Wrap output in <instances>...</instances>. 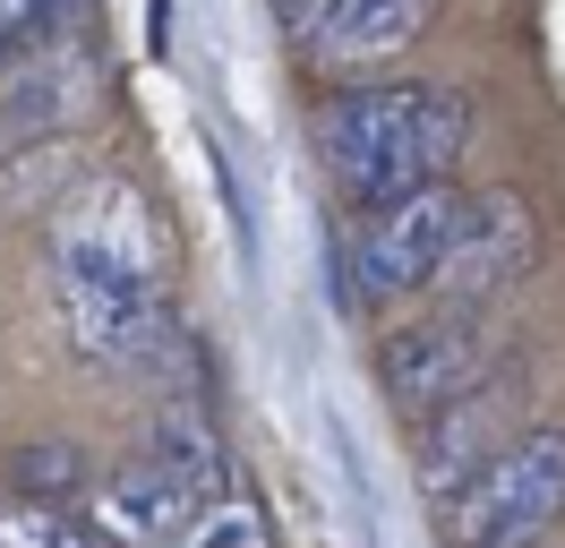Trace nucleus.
<instances>
[{"label":"nucleus","instance_id":"nucleus-1","mask_svg":"<svg viewBox=\"0 0 565 548\" xmlns=\"http://www.w3.org/2000/svg\"><path fill=\"white\" fill-rule=\"evenodd\" d=\"M43 292L77 360L111 377H146L172 360V232L129 171H86L52 232H43Z\"/></svg>","mask_w":565,"mask_h":548},{"label":"nucleus","instance_id":"nucleus-13","mask_svg":"<svg viewBox=\"0 0 565 548\" xmlns=\"http://www.w3.org/2000/svg\"><path fill=\"white\" fill-rule=\"evenodd\" d=\"M18 479H26V497H35V506H52V497H77V488H86V463L35 445V454H18Z\"/></svg>","mask_w":565,"mask_h":548},{"label":"nucleus","instance_id":"nucleus-4","mask_svg":"<svg viewBox=\"0 0 565 548\" xmlns=\"http://www.w3.org/2000/svg\"><path fill=\"white\" fill-rule=\"evenodd\" d=\"M497 326L489 308H428L412 326H394L377 342V386H386L394 411H412V420H437V411L471 403L480 386L497 377Z\"/></svg>","mask_w":565,"mask_h":548},{"label":"nucleus","instance_id":"nucleus-6","mask_svg":"<svg viewBox=\"0 0 565 548\" xmlns=\"http://www.w3.org/2000/svg\"><path fill=\"white\" fill-rule=\"evenodd\" d=\"M104 52L70 34V43H43L0 77V164L9 155H35V146H70L95 112H104Z\"/></svg>","mask_w":565,"mask_h":548},{"label":"nucleus","instance_id":"nucleus-3","mask_svg":"<svg viewBox=\"0 0 565 548\" xmlns=\"http://www.w3.org/2000/svg\"><path fill=\"white\" fill-rule=\"evenodd\" d=\"M557 514H565V429L540 420V429H514V445L462 497H446L437 523L455 548H540L557 531Z\"/></svg>","mask_w":565,"mask_h":548},{"label":"nucleus","instance_id":"nucleus-11","mask_svg":"<svg viewBox=\"0 0 565 548\" xmlns=\"http://www.w3.org/2000/svg\"><path fill=\"white\" fill-rule=\"evenodd\" d=\"M0 548H104V540L77 531V523H61V514L35 506V497H9V506H0Z\"/></svg>","mask_w":565,"mask_h":548},{"label":"nucleus","instance_id":"nucleus-10","mask_svg":"<svg viewBox=\"0 0 565 548\" xmlns=\"http://www.w3.org/2000/svg\"><path fill=\"white\" fill-rule=\"evenodd\" d=\"M77 180V137L70 146H35V155H9V171H0V214H35V205H52L61 214V198H70Z\"/></svg>","mask_w":565,"mask_h":548},{"label":"nucleus","instance_id":"nucleus-2","mask_svg":"<svg viewBox=\"0 0 565 548\" xmlns=\"http://www.w3.org/2000/svg\"><path fill=\"white\" fill-rule=\"evenodd\" d=\"M462 146H471V103L455 86H343L318 112V164L360 214L446 189Z\"/></svg>","mask_w":565,"mask_h":548},{"label":"nucleus","instance_id":"nucleus-12","mask_svg":"<svg viewBox=\"0 0 565 548\" xmlns=\"http://www.w3.org/2000/svg\"><path fill=\"white\" fill-rule=\"evenodd\" d=\"M180 548H266V531H257V514H248L241 497H223V506L198 514V531H189Z\"/></svg>","mask_w":565,"mask_h":548},{"label":"nucleus","instance_id":"nucleus-8","mask_svg":"<svg viewBox=\"0 0 565 548\" xmlns=\"http://www.w3.org/2000/svg\"><path fill=\"white\" fill-rule=\"evenodd\" d=\"M198 514H206V497L154 454H129L111 479L86 488V531L104 548H180L198 531Z\"/></svg>","mask_w":565,"mask_h":548},{"label":"nucleus","instance_id":"nucleus-5","mask_svg":"<svg viewBox=\"0 0 565 548\" xmlns=\"http://www.w3.org/2000/svg\"><path fill=\"white\" fill-rule=\"evenodd\" d=\"M462 223H471V198L455 180L446 189H420V198H394V205H369L352 223V292L360 301H394V292H437V274L455 257Z\"/></svg>","mask_w":565,"mask_h":548},{"label":"nucleus","instance_id":"nucleus-7","mask_svg":"<svg viewBox=\"0 0 565 548\" xmlns=\"http://www.w3.org/2000/svg\"><path fill=\"white\" fill-rule=\"evenodd\" d=\"M282 34L318 68H377L437 27V0H275Z\"/></svg>","mask_w":565,"mask_h":548},{"label":"nucleus","instance_id":"nucleus-9","mask_svg":"<svg viewBox=\"0 0 565 548\" xmlns=\"http://www.w3.org/2000/svg\"><path fill=\"white\" fill-rule=\"evenodd\" d=\"M523 266H531V214H523V198L497 189V198H471V223H462L455 257L437 274V292H446V308H480Z\"/></svg>","mask_w":565,"mask_h":548}]
</instances>
